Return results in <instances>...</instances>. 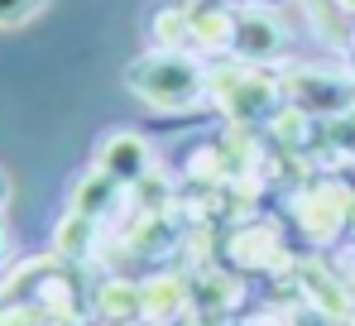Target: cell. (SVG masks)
Returning a JSON list of instances; mask_svg holds the SVG:
<instances>
[{
  "mask_svg": "<svg viewBox=\"0 0 355 326\" xmlns=\"http://www.w3.org/2000/svg\"><path fill=\"white\" fill-rule=\"evenodd\" d=\"M39 5H44V0H0V24H19V19H29Z\"/></svg>",
  "mask_w": 355,
  "mask_h": 326,
  "instance_id": "1",
  "label": "cell"
},
{
  "mask_svg": "<svg viewBox=\"0 0 355 326\" xmlns=\"http://www.w3.org/2000/svg\"><path fill=\"white\" fill-rule=\"evenodd\" d=\"M0 255H5V230H0Z\"/></svg>",
  "mask_w": 355,
  "mask_h": 326,
  "instance_id": "3",
  "label": "cell"
},
{
  "mask_svg": "<svg viewBox=\"0 0 355 326\" xmlns=\"http://www.w3.org/2000/svg\"><path fill=\"white\" fill-rule=\"evenodd\" d=\"M5 192H10V187H5V173H0V202H5Z\"/></svg>",
  "mask_w": 355,
  "mask_h": 326,
  "instance_id": "2",
  "label": "cell"
}]
</instances>
